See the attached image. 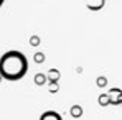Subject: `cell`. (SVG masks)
<instances>
[{
  "label": "cell",
  "instance_id": "277c9868",
  "mask_svg": "<svg viewBox=\"0 0 122 120\" xmlns=\"http://www.w3.org/2000/svg\"><path fill=\"white\" fill-rule=\"evenodd\" d=\"M3 3H5V0H0V7H2V5H3Z\"/></svg>",
  "mask_w": 122,
  "mask_h": 120
},
{
  "label": "cell",
  "instance_id": "3957f363",
  "mask_svg": "<svg viewBox=\"0 0 122 120\" xmlns=\"http://www.w3.org/2000/svg\"><path fill=\"white\" fill-rule=\"evenodd\" d=\"M71 114H73V117H81L82 110L79 109V107H73V110H71Z\"/></svg>",
  "mask_w": 122,
  "mask_h": 120
},
{
  "label": "cell",
  "instance_id": "6da1fadb",
  "mask_svg": "<svg viewBox=\"0 0 122 120\" xmlns=\"http://www.w3.org/2000/svg\"><path fill=\"white\" fill-rule=\"evenodd\" d=\"M28 71V61L20 51H7L0 58V76L7 81H18Z\"/></svg>",
  "mask_w": 122,
  "mask_h": 120
},
{
  "label": "cell",
  "instance_id": "7a4b0ae2",
  "mask_svg": "<svg viewBox=\"0 0 122 120\" xmlns=\"http://www.w3.org/2000/svg\"><path fill=\"white\" fill-rule=\"evenodd\" d=\"M40 120H63V119H61V115L58 114V112L48 110V112H45V114L40 117Z\"/></svg>",
  "mask_w": 122,
  "mask_h": 120
}]
</instances>
